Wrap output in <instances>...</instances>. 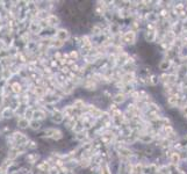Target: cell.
<instances>
[{
    "label": "cell",
    "instance_id": "6da1fadb",
    "mask_svg": "<svg viewBox=\"0 0 187 174\" xmlns=\"http://www.w3.org/2000/svg\"><path fill=\"white\" fill-rule=\"evenodd\" d=\"M168 66H170V62H168V60H165V62H163V64L160 65V68H162V70H166V68H168Z\"/></svg>",
    "mask_w": 187,
    "mask_h": 174
}]
</instances>
